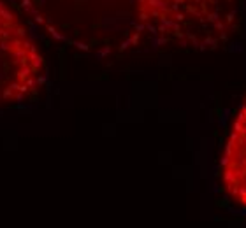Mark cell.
I'll list each match as a JSON object with an SVG mask.
<instances>
[{"label": "cell", "mask_w": 246, "mask_h": 228, "mask_svg": "<svg viewBox=\"0 0 246 228\" xmlns=\"http://www.w3.org/2000/svg\"><path fill=\"white\" fill-rule=\"evenodd\" d=\"M222 190L246 209V102L235 111L220 160Z\"/></svg>", "instance_id": "cell-1"}, {"label": "cell", "mask_w": 246, "mask_h": 228, "mask_svg": "<svg viewBox=\"0 0 246 228\" xmlns=\"http://www.w3.org/2000/svg\"><path fill=\"white\" fill-rule=\"evenodd\" d=\"M21 7H23L27 12H32V0H23V2H21Z\"/></svg>", "instance_id": "cell-2"}, {"label": "cell", "mask_w": 246, "mask_h": 228, "mask_svg": "<svg viewBox=\"0 0 246 228\" xmlns=\"http://www.w3.org/2000/svg\"><path fill=\"white\" fill-rule=\"evenodd\" d=\"M0 16H4L6 21H11V19H12V14L9 11H6V9H0Z\"/></svg>", "instance_id": "cell-3"}, {"label": "cell", "mask_w": 246, "mask_h": 228, "mask_svg": "<svg viewBox=\"0 0 246 228\" xmlns=\"http://www.w3.org/2000/svg\"><path fill=\"white\" fill-rule=\"evenodd\" d=\"M44 82H46V77H39V84H44Z\"/></svg>", "instance_id": "cell-4"}]
</instances>
